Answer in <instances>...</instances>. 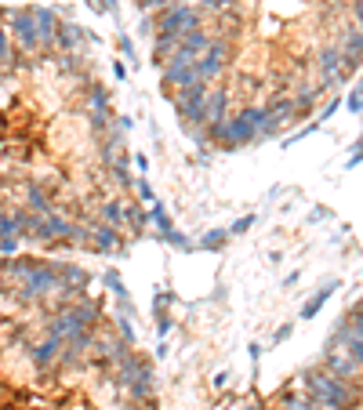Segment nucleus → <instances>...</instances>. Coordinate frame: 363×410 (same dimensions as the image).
<instances>
[{
	"label": "nucleus",
	"instance_id": "nucleus-26",
	"mask_svg": "<svg viewBox=\"0 0 363 410\" xmlns=\"http://www.w3.org/2000/svg\"><path fill=\"white\" fill-rule=\"evenodd\" d=\"M138 196H142V200H153V189H149L146 178H138Z\"/></svg>",
	"mask_w": 363,
	"mask_h": 410
},
{
	"label": "nucleus",
	"instance_id": "nucleus-16",
	"mask_svg": "<svg viewBox=\"0 0 363 410\" xmlns=\"http://www.w3.org/2000/svg\"><path fill=\"white\" fill-rule=\"evenodd\" d=\"M226 236H229L226 229H211V232H203V240H200L196 247H200V250H222V247H226Z\"/></svg>",
	"mask_w": 363,
	"mask_h": 410
},
{
	"label": "nucleus",
	"instance_id": "nucleus-32",
	"mask_svg": "<svg viewBox=\"0 0 363 410\" xmlns=\"http://www.w3.org/2000/svg\"><path fill=\"white\" fill-rule=\"evenodd\" d=\"M356 19H360V26H363V0H356Z\"/></svg>",
	"mask_w": 363,
	"mask_h": 410
},
{
	"label": "nucleus",
	"instance_id": "nucleus-19",
	"mask_svg": "<svg viewBox=\"0 0 363 410\" xmlns=\"http://www.w3.org/2000/svg\"><path fill=\"white\" fill-rule=\"evenodd\" d=\"M312 102H316V91L302 87V91L294 94V113H309V109H312Z\"/></svg>",
	"mask_w": 363,
	"mask_h": 410
},
{
	"label": "nucleus",
	"instance_id": "nucleus-22",
	"mask_svg": "<svg viewBox=\"0 0 363 410\" xmlns=\"http://www.w3.org/2000/svg\"><path fill=\"white\" fill-rule=\"evenodd\" d=\"M236 4V0H203V8L208 11H214V15H222V11H229Z\"/></svg>",
	"mask_w": 363,
	"mask_h": 410
},
{
	"label": "nucleus",
	"instance_id": "nucleus-24",
	"mask_svg": "<svg viewBox=\"0 0 363 410\" xmlns=\"http://www.w3.org/2000/svg\"><path fill=\"white\" fill-rule=\"evenodd\" d=\"M345 327H349V334L356 341H363V316H353V320H345Z\"/></svg>",
	"mask_w": 363,
	"mask_h": 410
},
{
	"label": "nucleus",
	"instance_id": "nucleus-4",
	"mask_svg": "<svg viewBox=\"0 0 363 410\" xmlns=\"http://www.w3.org/2000/svg\"><path fill=\"white\" fill-rule=\"evenodd\" d=\"M51 291H62L58 269H55V265L33 262V265H29V273L22 276V298H37V294H51Z\"/></svg>",
	"mask_w": 363,
	"mask_h": 410
},
{
	"label": "nucleus",
	"instance_id": "nucleus-2",
	"mask_svg": "<svg viewBox=\"0 0 363 410\" xmlns=\"http://www.w3.org/2000/svg\"><path fill=\"white\" fill-rule=\"evenodd\" d=\"M156 29H160V37H185L193 29H200V11L189 4H171V8H164Z\"/></svg>",
	"mask_w": 363,
	"mask_h": 410
},
{
	"label": "nucleus",
	"instance_id": "nucleus-23",
	"mask_svg": "<svg viewBox=\"0 0 363 410\" xmlns=\"http://www.w3.org/2000/svg\"><path fill=\"white\" fill-rule=\"evenodd\" d=\"M167 330H171V316H167V312L164 309H156V334H167Z\"/></svg>",
	"mask_w": 363,
	"mask_h": 410
},
{
	"label": "nucleus",
	"instance_id": "nucleus-27",
	"mask_svg": "<svg viewBox=\"0 0 363 410\" xmlns=\"http://www.w3.org/2000/svg\"><path fill=\"white\" fill-rule=\"evenodd\" d=\"M360 160H363V138H360V142H356V153H353V156H349V167H356V164H360Z\"/></svg>",
	"mask_w": 363,
	"mask_h": 410
},
{
	"label": "nucleus",
	"instance_id": "nucleus-21",
	"mask_svg": "<svg viewBox=\"0 0 363 410\" xmlns=\"http://www.w3.org/2000/svg\"><path fill=\"white\" fill-rule=\"evenodd\" d=\"M251 222H255V214H244V218H236V222H233V229H226L229 236H236V232H247L251 229Z\"/></svg>",
	"mask_w": 363,
	"mask_h": 410
},
{
	"label": "nucleus",
	"instance_id": "nucleus-17",
	"mask_svg": "<svg viewBox=\"0 0 363 410\" xmlns=\"http://www.w3.org/2000/svg\"><path fill=\"white\" fill-rule=\"evenodd\" d=\"M102 218H105V225H120V222H124V203L109 200L105 207H102Z\"/></svg>",
	"mask_w": 363,
	"mask_h": 410
},
{
	"label": "nucleus",
	"instance_id": "nucleus-7",
	"mask_svg": "<svg viewBox=\"0 0 363 410\" xmlns=\"http://www.w3.org/2000/svg\"><path fill=\"white\" fill-rule=\"evenodd\" d=\"M11 29L26 47H37L40 44V29H37V19H33V8L26 11H11Z\"/></svg>",
	"mask_w": 363,
	"mask_h": 410
},
{
	"label": "nucleus",
	"instance_id": "nucleus-9",
	"mask_svg": "<svg viewBox=\"0 0 363 410\" xmlns=\"http://www.w3.org/2000/svg\"><path fill=\"white\" fill-rule=\"evenodd\" d=\"M226 105H229V99H226V91H211L208 94V102H203V123H226Z\"/></svg>",
	"mask_w": 363,
	"mask_h": 410
},
{
	"label": "nucleus",
	"instance_id": "nucleus-28",
	"mask_svg": "<svg viewBox=\"0 0 363 410\" xmlns=\"http://www.w3.org/2000/svg\"><path fill=\"white\" fill-rule=\"evenodd\" d=\"M8 58V33H4V26H0V62Z\"/></svg>",
	"mask_w": 363,
	"mask_h": 410
},
{
	"label": "nucleus",
	"instance_id": "nucleus-1",
	"mask_svg": "<svg viewBox=\"0 0 363 410\" xmlns=\"http://www.w3.org/2000/svg\"><path fill=\"white\" fill-rule=\"evenodd\" d=\"M305 385L312 392V400H320L330 410H353L356 407V392L349 388L345 377H335L327 370H305Z\"/></svg>",
	"mask_w": 363,
	"mask_h": 410
},
{
	"label": "nucleus",
	"instance_id": "nucleus-18",
	"mask_svg": "<svg viewBox=\"0 0 363 410\" xmlns=\"http://www.w3.org/2000/svg\"><path fill=\"white\" fill-rule=\"evenodd\" d=\"M283 410H316V400H309V396H283Z\"/></svg>",
	"mask_w": 363,
	"mask_h": 410
},
{
	"label": "nucleus",
	"instance_id": "nucleus-25",
	"mask_svg": "<svg viewBox=\"0 0 363 410\" xmlns=\"http://www.w3.org/2000/svg\"><path fill=\"white\" fill-rule=\"evenodd\" d=\"M105 283L113 287V294H124V283H120V276H117V273H105Z\"/></svg>",
	"mask_w": 363,
	"mask_h": 410
},
{
	"label": "nucleus",
	"instance_id": "nucleus-15",
	"mask_svg": "<svg viewBox=\"0 0 363 410\" xmlns=\"http://www.w3.org/2000/svg\"><path fill=\"white\" fill-rule=\"evenodd\" d=\"M55 352H58V341L47 338L44 345H37V349H33V364L37 367H51L55 364Z\"/></svg>",
	"mask_w": 363,
	"mask_h": 410
},
{
	"label": "nucleus",
	"instance_id": "nucleus-14",
	"mask_svg": "<svg viewBox=\"0 0 363 410\" xmlns=\"http://www.w3.org/2000/svg\"><path fill=\"white\" fill-rule=\"evenodd\" d=\"M91 236H94V247L105 250V255H109V250H117V229L113 225H94Z\"/></svg>",
	"mask_w": 363,
	"mask_h": 410
},
{
	"label": "nucleus",
	"instance_id": "nucleus-5",
	"mask_svg": "<svg viewBox=\"0 0 363 410\" xmlns=\"http://www.w3.org/2000/svg\"><path fill=\"white\" fill-rule=\"evenodd\" d=\"M208 94H211L208 84H193V87H185L178 94L175 105H178V117L185 120V131L196 128V123H203V102H208Z\"/></svg>",
	"mask_w": 363,
	"mask_h": 410
},
{
	"label": "nucleus",
	"instance_id": "nucleus-30",
	"mask_svg": "<svg viewBox=\"0 0 363 410\" xmlns=\"http://www.w3.org/2000/svg\"><path fill=\"white\" fill-rule=\"evenodd\" d=\"M142 8H171V0H142Z\"/></svg>",
	"mask_w": 363,
	"mask_h": 410
},
{
	"label": "nucleus",
	"instance_id": "nucleus-11",
	"mask_svg": "<svg viewBox=\"0 0 363 410\" xmlns=\"http://www.w3.org/2000/svg\"><path fill=\"white\" fill-rule=\"evenodd\" d=\"M335 291H338V280H335V283H327V287H320L316 294H312V302L302 305V320H312V316H316V312L323 309V302H327V298L335 294Z\"/></svg>",
	"mask_w": 363,
	"mask_h": 410
},
{
	"label": "nucleus",
	"instance_id": "nucleus-10",
	"mask_svg": "<svg viewBox=\"0 0 363 410\" xmlns=\"http://www.w3.org/2000/svg\"><path fill=\"white\" fill-rule=\"evenodd\" d=\"M33 19H37V29H40V44L55 40V26H58L55 11L51 8H33Z\"/></svg>",
	"mask_w": 363,
	"mask_h": 410
},
{
	"label": "nucleus",
	"instance_id": "nucleus-8",
	"mask_svg": "<svg viewBox=\"0 0 363 410\" xmlns=\"http://www.w3.org/2000/svg\"><path fill=\"white\" fill-rule=\"evenodd\" d=\"M320 73H323V84H341V47H323Z\"/></svg>",
	"mask_w": 363,
	"mask_h": 410
},
{
	"label": "nucleus",
	"instance_id": "nucleus-29",
	"mask_svg": "<svg viewBox=\"0 0 363 410\" xmlns=\"http://www.w3.org/2000/svg\"><path fill=\"white\" fill-rule=\"evenodd\" d=\"M291 330H294L291 323H287V327H280V330H276V334H273V341H287V338H291Z\"/></svg>",
	"mask_w": 363,
	"mask_h": 410
},
{
	"label": "nucleus",
	"instance_id": "nucleus-3",
	"mask_svg": "<svg viewBox=\"0 0 363 410\" xmlns=\"http://www.w3.org/2000/svg\"><path fill=\"white\" fill-rule=\"evenodd\" d=\"M258 131H262V109H244V113H236L233 120H226V149L255 142Z\"/></svg>",
	"mask_w": 363,
	"mask_h": 410
},
{
	"label": "nucleus",
	"instance_id": "nucleus-12",
	"mask_svg": "<svg viewBox=\"0 0 363 410\" xmlns=\"http://www.w3.org/2000/svg\"><path fill=\"white\" fill-rule=\"evenodd\" d=\"M55 40L69 51V47H76V44L84 40V29H81V26H73V22H62V26H55Z\"/></svg>",
	"mask_w": 363,
	"mask_h": 410
},
{
	"label": "nucleus",
	"instance_id": "nucleus-6",
	"mask_svg": "<svg viewBox=\"0 0 363 410\" xmlns=\"http://www.w3.org/2000/svg\"><path fill=\"white\" fill-rule=\"evenodd\" d=\"M226 62H229V44H226V40H211L208 51L196 58V76H200V84H211L214 76H222Z\"/></svg>",
	"mask_w": 363,
	"mask_h": 410
},
{
	"label": "nucleus",
	"instance_id": "nucleus-20",
	"mask_svg": "<svg viewBox=\"0 0 363 410\" xmlns=\"http://www.w3.org/2000/svg\"><path fill=\"white\" fill-rule=\"evenodd\" d=\"M87 102H91V109H94V113H102V117H105V105H109V94H105V87H91Z\"/></svg>",
	"mask_w": 363,
	"mask_h": 410
},
{
	"label": "nucleus",
	"instance_id": "nucleus-13",
	"mask_svg": "<svg viewBox=\"0 0 363 410\" xmlns=\"http://www.w3.org/2000/svg\"><path fill=\"white\" fill-rule=\"evenodd\" d=\"M338 341L345 345V349H349V359H353V364L363 367V341H356V338L349 334V327H345V323L338 327Z\"/></svg>",
	"mask_w": 363,
	"mask_h": 410
},
{
	"label": "nucleus",
	"instance_id": "nucleus-31",
	"mask_svg": "<svg viewBox=\"0 0 363 410\" xmlns=\"http://www.w3.org/2000/svg\"><path fill=\"white\" fill-rule=\"evenodd\" d=\"M120 51H124V55H131V58H135V47H131V40H128V37H120Z\"/></svg>",
	"mask_w": 363,
	"mask_h": 410
}]
</instances>
